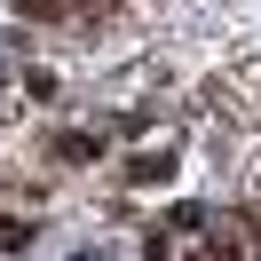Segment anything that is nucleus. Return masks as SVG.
<instances>
[{"label": "nucleus", "instance_id": "1", "mask_svg": "<svg viewBox=\"0 0 261 261\" xmlns=\"http://www.w3.org/2000/svg\"><path fill=\"white\" fill-rule=\"evenodd\" d=\"M24 245H32V229H24V222H0V253H24Z\"/></svg>", "mask_w": 261, "mask_h": 261}]
</instances>
